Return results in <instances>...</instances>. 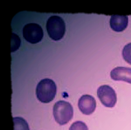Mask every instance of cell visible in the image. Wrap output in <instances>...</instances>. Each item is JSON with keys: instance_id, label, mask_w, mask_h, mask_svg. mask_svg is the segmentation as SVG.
Returning a JSON list of instances; mask_svg holds the SVG:
<instances>
[{"instance_id": "1", "label": "cell", "mask_w": 131, "mask_h": 130, "mask_svg": "<svg viewBox=\"0 0 131 130\" xmlns=\"http://www.w3.org/2000/svg\"><path fill=\"white\" fill-rule=\"evenodd\" d=\"M57 91L55 82L49 79L41 80L36 88L38 99L41 103H48L54 99Z\"/></svg>"}, {"instance_id": "2", "label": "cell", "mask_w": 131, "mask_h": 130, "mask_svg": "<svg viewBox=\"0 0 131 130\" xmlns=\"http://www.w3.org/2000/svg\"><path fill=\"white\" fill-rule=\"evenodd\" d=\"M53 116L59 125H64L72 118L73 109L70 103L64 100H59L53 106Z\"/></svg>"}, {"instance_id": "3", "label": "cell", "mask_w": 131, "mask_h": 130, "mask_svg": "<svg viewBox=\"0 0 131 130\" xmlns=\"http://www.w3.org/2000/svg\"><path fill=\"white\" fill-rule=\"evenodd\" d=\"M46 29L49 37L53 40L58 41L64 37L66 24L61 17L52 16L47 20Z\"/></svg>"}, {"instance_id": "4", "label": "cell", "mask_w": 131, "mask_h": 130, "mask_svg": "<svg viewBox=\"0 0 131 130\" xmlns=\"http://www.w3.org/2000/svg\"><path fill=\"white\" fill-rule=\"evenodd\" d=\"M97 95L101 103L108 108L114 107L117 101V94L109 85L100 86L97 90Z\"/></svg>"}, {"instance_id": "5", "label": "cell", "mask_w": 131, "mask_h": 130, "mask_svg": "<svg viewBox=\"0 0 131 130\" xmlns=\"http://www.w3.org/2000/svg\"><path fill=\"white\" fill-rule=\"evenodd\" d=\"M44 32L41 26L36 23H29L23 28V37L27 42L36 44L42 40Z\"/></svg>"}, {"instance_id": "6", "label": "cell", "mask_w": 131, "mask_h": 130, "mask_svg": "<svg viewBox=\"0 0 131 130\" xmlns=\"http://www.w3.org/2000/svg\"><path fill=\"white\" fill-rule=\"evenodd\" d=\"M78 107L82 113L85 115H90L95 111L96 107V100L90 95L85 94L79 100Z\"/></svg>"}, {"instance_id": "7", "label": "cell", "mask_w": 131, "mask_h": 130, "mask_svg": "<svg viewBox=\"0 0 131 130\" xmlns=\"http://www.w3.org/2000/svg\"><path fill=\"white\" fill-rule=\"evenodd\" d=\"M111 78L115 81H123L131 84V68L117 67L111 72Z\"/></svg>"}, {"instance_id": "8", "label": "cell", "mask_w": 131, "mask_h": 130, "mask_svg": "<svg viewBox=\"0 0 131 130\" xmlns=\"http://www.w3.org/2000/svg\"><path fill=\"white\" fill-rule=\"evenodd\" d=\"M128 24V18L126 15H112L110 20V25L113 30L122 32L126 29Z\"/></svg>"}, {"instance_id": "9", "label": "cell", "mask_w": 131, "mask_h": 130, "mask_svg": "<svg viewBox=\"0 0 131 130\" xmlns=\"http://www.w3.org/2000/svg\"><path fill=\"white\" fill-rule=\"evenodd\" d=\"M14 130H30L28 123L22 117L13 118Z\"/></svg>"}, {"instance_id": "10", "label": "cell", "mask_w": 131, "mask_h": 130, "mask_svg": "<svg viewBox=\"0 0 131 130\" xmlns=\"http://www.w3.org/2000/svg\"><path fill=\"white\" fill-rule=\"evenodd\" d=\"M122 56L127 63L131 64V43L126 44L122 50Z\"/></svg>"}, {"instance_id": "11", "label": "cell", "mask_w": 131, "mask_h": 130, "mask_svg": "<svg viewBox=\"0 0 131 130\" xmlns=\"http://www.w3.org/2000/svg\"><path fill=\"white\" fill-rule=\"evenodd\" d=\"M21 41L19 37L15 34H12V42H11V52H13L18 49L20 46Z\"/></svg>"}, {"instance_id": "12", "label": "cell", "mask_w": 131, "mask_h": 130, "mask_svg": "<svg viewBox=\"0 0 131 130\" xmlns=\"http://www.w3.org/2000/svg\"><path fill=\"white\" fill-rule=\"evenodd\" d=\"M69 130H89V129L84 122L76 121L71 125Z\"/></svg>"}]
</instances>
